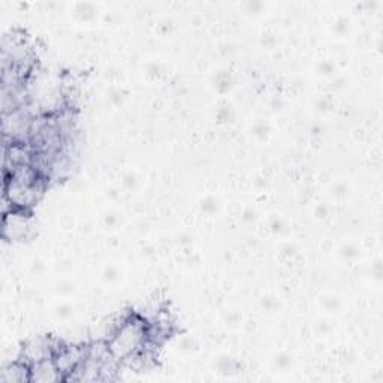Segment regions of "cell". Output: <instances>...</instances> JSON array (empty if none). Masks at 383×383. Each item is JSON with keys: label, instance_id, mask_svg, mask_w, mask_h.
Segmentation results:
<instances>
[{"label": "cell", "instance_id": "cell-3", "mask_svg": "<svg viewBox=\"0 0 383 383\" xmlns=\"http://www.w3.org/2000/svg\"><path fill=\"white\" fill-rule=\"evenodd\" d=\"M4 382H30V365L23 361L9 364L2 372Z\"/></svg>", "mask_w": 383, "mask_h": 383}, {"label": "cell", "instance_id": "cell-1", "mask_svg": "<svg viewBox=\"0 0 383 383\" xmlns=\"http://www.w3.org/2000/svg\"><path fill=\"white\" fill-rule=\"evenodd\" d=\"M106 340L108 350L118 364L131 362L144 353L148 341V321L138 313L121 318Z\"/></svg>", "mask_w": 383, "mask_h": 383}, {"label": "cell", "instance_id": "cell-2", "mask_svg": "<svg viewBox=\"0 0 383 383\" xmlns=\"http://www.w3.org/2000/svg\"><path fill=\"white\" fill-rule=\"evenodd\" d=\"M65 380V376L59 372V368L52 358L39 361L30 367V382L52 383Z\"/></svg>", "mask_w": 383, "mask_h": 383}]
</instances>
